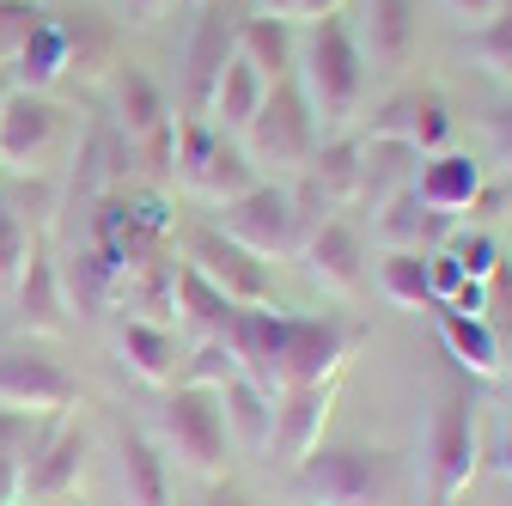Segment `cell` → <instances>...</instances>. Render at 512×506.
<instances>
[{
	"instance_id": "obj_1",
	"label": "cell",
	"mask_w": 512,
	"mask_h": 506,
	"mask_svg": "<svg viewBox=\"0 0 512 506\" xmlns=\"http://www.w3.org/2000/svg\"><path fill=\"white\" fill-rule=\"evenodd\" d=\"M293 80L317 116V135H348V122L360 116V98H366V55H360L354 31L342 25V13L299 31Z\"/></svg>"
},
{
	"instance_id": "obj_2",
	"label": "cell",
	"mask_w": 512,
	"mask_h": 506,
	"mask_svg": "<svg viewBox=\"0 0 512 506\" xmlns=\"http://www.w3.org/2000/svg\"><path fill=\"white\" fill-rule=\"evenodd\" d=\"M299 494L311 506H391L397 458L378 446H317L299 458Z\"/></svg>"
},
{
	"instance_id": "obj_3",
	"label": "cell",
	"mask_w": 512,
	"mask_h": 506,
	"mask_svg": "<svg viewBox=\"0 0 512 506\" xmlns=\"http://www.w3.org/2000/svg\"><path fill=\"white\" fill-rule=\"evenodd\" d=\"M421 470H427V506H458L470 494V482L482 476V421H476L470 391H452L433 409Z\"/></svg>"
},
{
	"instance_id": "obj_4",
	"label": "cell",
	"mask_w": 512,
	"mask_h": 506,
	"mask_svg": "<svg viewBox=\"0 0 512 506\" xmlns=\"http://www.w3.org/2000/svg\"><path fill=\"white\" fill-rule=\"evenodd\" d=\"M159 433L165 446L202 476L226 470V415H220V391L202 385H165L159 397Z\"/></svg>"
},
{
	"instance_id": "obj_5",
	"label": "cell",
	"mask_w": 512,
	"mask_h": 506,
	"mask_svg": "<svg viewBox=\"0 0 512 506\" xmlns=\"http://www.w3.org/2000/svg\"><path fill=\"white\" fill-rule=\"evenodd\" d=\"M220 232L232 244H244L256 263L299 257V244H305V226L293 220L287 189H275V183H256V189H244L238 202H226L220 208Z\"/></svg>"
},
{
	"instance_id": "obj_6",
	"label": "cell",
	"mask_w": 512,
	"mask_h": 506,
	"mask_svg": "<svg viewBox=\"0 0 512 506\" xmlns=\"http://www.w3.org/2000/svg\"><path fill=\"white\" fill-rule=\"evenodd\" d=\"M244 141H250V147H244L250 159H263V165H287V171H299V165L317 153V116H311V104H305L299 80L269 86V98H263V110L250 116Z\"/></svg>"
},
{
	"instance_id": "obj_7",
	"label": "cell",
	"mask_w": 512,
	"mask_h": 506,
	"mask_svg": "<svg viewBox=\"0 0 512 506\" xmlns=\"http://www.w3.org/2000/svg\"><path fill=\"white\" fill-rule=\"evenodd\" d=\"M80 403V378L43 348H0V409L19 415H68Z\"/></svg>"
},
{
	"instance_id": "obj_8",
	"label": "cell",
	"mask_w": 512,
	"mask_h": 506,
	"mask_svg": "<svg viewBox=\"0 0 512 506\" xmlns=\"http://www.w3.org/2000/svg\"><path fill=\"white\" fill-rule=\"evenodd\" d=\"M360 141H403V147H415L421 159H427V153H445V141H452V104H445L433 86L397 92V98H384V104L366 116Z\"/></svg>"
},
{
	"instance_id": "obj_9",
	"label": "cell",
	"mask_w": 512,
	"mask_h": 506,
	"mask_svg": "<svg viewBox=\"0 0 512 506\" xmlns=\"http://www.w3.org/2000/svg\"><path fill=\"white\" fill-rule=\"evenodd\" d=\"M287 318H293V311L244 305V311H238V324H232V336H226L238 372L250 378L256 391H269V397L287 391Z\"/></svg>"
},
{
	"instance_id": "obj_10",
	"label": "cell",
	"mask_w": 512,
	"mask_h": 506,
	"mask_svg": "<svg viewBox=\"0 0 512 506\" xmlns=\"http://www.w3.org/2000/svg\"><path fill=\"white\" fill-rule=\"evenodd\" d=\"M354 342H360V330L342 324L336 311H324V318H287V385H336Z\"/></svg>"
},
{
	"instance_id": "obj_11",
	"label": "cell",
	"mask_w": 512,
	"mask_h": 506,
	"mask_svg": "<svg viewBox=\"0 0 512 506\" xmlns=\"http://www.w3.org/2000/svg\"><path fill=\"white\" fill-rule=\"evenodd\" d=\"M189 269L214 281L232 305H269V263H256L244 244H232L220 226L189 232Z\"/></svg>"
},
{
	"instance_id": "obj_12",
	"label": "cell",
	"mask_w": 512,
	"mask_h": 506,
	"mask_svg": "<svg viewBox=\"0 0 512 506\" xmlns=\"http://www.w3.org/2000/svg\"><path fill=\"white\" fill-rule=\"evenodd\" d=\"M299 263H305V275L324 287V293L354 299V293L366 287V238H360L354 220L336 214V220H324V226H311V232H305Z\"/></svg>"
},
{
	"instance_id": "obj_13",
	"label": "cell",
	"mask_w": 512,
	"mask_h": 506,
	"mask_svg": "<svg viewBox=\"0 0 512 506\" xmlns=\"http://www.w3.org/2000/svg\"><path fill=\"white\" fill-rule=\"evenodd\" d=\"M86 476V433L61 421L55 433L37 439V452L25 458V482H19V506H55L74 500Z\"/></svg>"
},
{
	"instance_id": "obj_14",
	"label": "cell",
	"mask_w": 512,
	"mask_h": 506,
	"mask_svg": "<svg viewBox=\"0 0 512 506\" xmlns=\"http://www.w3.org/2000/svg\"><path fill=\"white\" fill-rule=\"evenodd\" d=\"M61 110L49 104V92H7L0 104V165L7 171H37V159L55 147Z\"/></svg>"
},
{
	"instance_id": "obj_15",
	"label": "cell",
	"mask_w": 512,
	"mask_h": 506,
	"mask_svg": "<svg viewBox=\"0 0 512 506\" xmlns=\"http://www.w3.org/2000/svg\"><path fill=\"white\" fill-rule=\"evenodd\" d=\"M372 232H378L384 250H421V257H427V250H439L445 238L458 232V220L427 208L415 189H403V196H391L384 208H372Z\"/></svg>"
},
{
	"instance_id": "obj_16",
	"label": "cell",
	"mask_w": 512,
	"mask_h": 506,
	"mask_svg": "<svg viewBox=\"0 0 512 506\" xmlns=\"http://www.w3.org/2000/svg\"><path fill=\"white\" fill-rule=\"evenodd\" d=\"M330 409H336V385H287L275 397V446L287 458H311L324 446Z\"/></svg>"
},
{
	"instance_id": "obj_17",
	"label": "cell",
	"mask_w": 512,
	"mask_h": 506,
	"mask_svg": "<svg viewBox=\"0 0 512 506\" xmlns=\"http://www.w3.org/2000/svg\"><path fill=\"white\" fill-rule=\"evenodd\" d=\"M482 165L470 159V153H427L421 165H415V196L427 202V208H439V214H452V220H464L470 214V202L482 196Z\"/></svg>"
},
{
	"instance_id": "obj_18",
	"label": "cell",
	"mask_w": 512,
	"mask_h": 506,
	"mask_svg": "<svg viewBox=\"0 0 512 506\" xmlns=\"http://www.w3.org/2000/svg\"><path fill=\"white\" fill-rule=\"evenodd\" d=\"M232 61V25L214 13V7H202V19H196V31H189V55H183V68H189V116H202L208 122V98H214V80H220V68Z\"/></svg>"
},
{
	"instance_id": "obj_19",
	"label": "cell",
	"mask_w": 512,
	"mask_h": 506,
	"mask_svg": "<svg viewBox=\"0 0 512 506\" xmlns=\"http://www.w3.org/2000/svg\"><path fill=\"white\" fill-rule=\"evenodd\" d=\"M13 299H19V324L37 330V336H61L68 330V293H61V269L43 257V250H31L25 275L13 281Z\"/></svg>"
},
{
	"instance_id": "obj_20",
	"label": "cell",
	"mask_w": 512,
	"mask_h": 506,
	"mask_svg": "<svg viewBox=\"0 0 512 506\" xmlns=\"http://www.w3.org/2000/svg\"><path fill=\"white\" fill-rule=\"evenodd\" d=\"M232 49H238V55H244L250 68L269 80V86H281V80H293L299 31H293V19H269V13H256L250 25H238V31H232Z\"/></svg>"
},
{
	"instance_id": "obj_21",
	"label": "cell",
	"mask_w": 512,
	"mask_h": 506,
	"mask_svg": "<svg viewBox=\"0 0 512 506\" xmlns=\"http://www.w3.org/2000/svg\"><path fill=\"white\" fill-rule=\"evenodd\" d=\"M263 98H269V80L232 49V61H226L220 80H214V98H208V122H214L220 135H244V129H250V116L263 110Z\"/></svg>"
},
{
	"instance_id": "obj_22",
	"label": "cell",
	"mask_w": 512,
	"mask_h": 506,
	"mask_svg": "<svg viewBox=\"0 0 512 506\" xmlns=\"http://www.w3.org/2000/svg\"><path fill=\"white\" fill-rule=\"evenodd\" d=\"M433 324H439V342H445V354H452L464 372H476V378H500V336H494V324L488 318H470V311H452V305H433Z\"/></svg>"
},
{
	"instance_id": "obj_23",
	"label": "cell",
	"mask_w": 512,
	"mask_h": 506,
	"mask_svg": "<svg viewBox=\"0 0 512 506\" xmlns=\"http://www.w3.org/2000/svg\"><path fill=\"white\" fill-rule=\"evenodd\" d=\"M415 37H421L415 0H366V43H372V68H384V74L409 68Z\"/></svg>"
},
{
	"instance_id": "obj_24",
	"label": "cell",
	"mask_w": 512,
	"mask_h": 506,
	"mask_svg": "<svg viewBox=\"0 0 512 506\" xmlns=\"http://www.w3.org/2000/svg\"><path fill=\"white\" fill-rule=\"evenodd\" d=\"M415 165H421V153L403 141H360V196L354 202H366V214L384 208L415 183Z\"/></svg>"
},
{
	"instance_id": "obj_25",
	"label": "cell",
	"mask_w": 512,
	"mask_h": 506,
	"mask_svg": "<svg viewBox=\"0 0 512 506\" xmlns=\"http://www.w3.org/2000/svg\"><path fill=\"white\" fill-rule=\"evenodd\" d=\"M61 74H68V31H61V19H43L7 61V80L19 92H49Z\"/></svg>"
},
{
	"instance_id": "obj_26",
	"label": "cell",
	"mask_w": 512,
	"mask_h": 506,
	"mask_svg": "<svg viewBox=\"0 0 512 506\" xmlns=\"http://www.w3.org/2000/svg\"><path fill=\"white\" fill-rule=\"evenodd\" d=\"M220 415H226V439H238L244 452H263L275 439V397L256 391L244 372L220 385Z\"/></svg>"
},
{
	"instance_id": "obj_27",
	"label": "cell",
	"mask_w": 512,
	"mask_h": 506,
	"mask_svg": "<svg viewBox=\"0 0 512 506\" xmlns=\"http://www.w3.org/2000/svg\"><path fill=\"white\" fill-rule=\"evenodd\" d=\"M256 183H263V177H256V159L220 135V141L208 147V159L196 165V177H189L183 189H189V196H202V202H214V208H226V202H238L244 189H256Z\"/></svg>"
},
{
	"instance_id": "obj_28",
	"label": "cell",
	"mask_w": 512,
	"mask_h": 506,
	"mask_svg": "<svg viewBox=\"0 0 512 506\" xmlns=\"http://www.w3.org/2000/svg\"><path fill=\"white\" fill-rule=\"evenodd\" d=\"M299 171L324 189V202L342 214V208L360 196V135H324V141H317V153H311Z\"/></svg>"
},
{
	"instance_id": "obj_29",
	"label": "cell",
	"mask_w": 512,
	"mask_h": 506,
	"mask_svg": "<svg viewBox=\"0 0 512 506\" xmlns=\"http://www.w3.org/2000/svg\"><path fill=\"white\" fill-rule=\"evenodd\" d=\"M238 311H244V305H232L214 281H202L189 263L177 269V318H183L189 330H202V342H226L232 324H238Z\"/></svg>"
},
{
	"instance_id": "obj_30",
	"label": "cell",
	"mask_w": 512,
	"mask_h": 506,
	"mask_svg": "<svg viewBox=\"0 0 512 506\" xmlns=\"http://www.w3.org/2000/svg\"><path fill=\"white\" fill-rule=\"evenodd\" d=\"M116 458H122V488H128V506H171V470L159 458V446L147 433H128L116 439Z\"/></svg>"
},
{
	"instance_id": "obj_31",
	"label": "cell",
	"mask_w": 512,
	"mask_h": 506,
	"mask_svg": "<svg viewBox=\"0 0 512 506\" xmlns=\"http://www.w3.org/2000/svg\"><path fill=\"white\" fill-rule=\"evenodd\" d=\"M116 122H122L128 147H141L147 135H159L165 122H171V104L153 86V74H141V68H122L116 74Z\"/></svg>"
},
{
	"instance_id": "obj_32",
	"label": "cell",
	"mask_w": 512,
	"mask_h": 506,
	"mask_svg": "<svg viewBox=\"0 0 512 506\" xmlns=\"http://www.w3.org/2000/svg\"><path fill=\"white\" fill-rule=\"evenodd\" d=\"M116 348H122V366L135 372V378H147V385H159V391L177 378V336L159 330V324L128 318V324L116 330Z\"/></svg>"
},
{
	"instance_id": "obj_33",
	"label": "cell",
	"mask_w": 512,
	"mask_h": 506,
	"mask_svg": "<svg viewBox=\"0 0 512 506\" xmlns=\"http://www.w3.org/2000/svg\"><path fill=\"white\" fill-rule=\"evenodd\" d=\"M116 287H122V269L104 257V250H80V257L68 263V275H61L68 311H80V318H104V311L116 305Z\"/></svg>"
},
{
	"instance_id": "obj_34",
	"label": "cell",
	"mask_w": 512,
	"mask_h": 506,
	"mask_svg": "<svg viewBox=\"0 0 512 506\" xmlns=\"http://www.w3.org/2000/svg\"><path fill=\"white\" fill-rule=\"evenodd\" d=\"M378 293L403 305V311H421L433 305V287H427V257L421 250H384L378 257Z\"/></svg>"
},
{
	"instance_id": "obj_35",
	"label": "cell",
	"mask_w": 512,
	"mask_h": 506,
	"mask_svg": "<svg viewBox=\"0 0 512 506\" xmlns=\"http://www.w3.org/2000/svg\"><path fill=\"white\" fill-rule=\"evenodd\" d=\"M464 49H470V61H476L482 74H494V80L512 86V0H500L482 25L464 31Z\"/></svg>"
},
{
	"instance_id": "obj_36",
	"label": "cell",
	"mask_w": 512,
	"mask_h": 506,
	"mask_svg": "<svg viewBox=\"0 0 512 506\" xmlns=\"http://www.w3.org/2000/svg\"><path fill=\"white\" fill-rule=\"evenodd\" d=\"M31 226H25V214L0 196V287H13L19 275H25V263H31Z\"/></svg>"
},
{
	"instance_id": "obj_37",
	"label": "cell",
	"mask_w": 512,
	"mask_h": 506,
	"mask_svg": "<svg viewBox=\"0 0 512 506\" xmlns=\"http://www.w3.org/2000/svg\"><path fill=\"white\" fill-rule=\"evenodd\" d=\"M445 250L458 257V269L470 275V281H494V269H500V244L476 226V232H452L445 238Z\"/></svg>"
},
{
	"instance_id": "obj_38",
	"label": "cell",
	"mask_w": 512,
	"mask_h": 506,
	"mask_svg": "<svg viewBox=\"0 0 512 506\" xmlns=\"http://www.w3.org/2000/svg\"><path fill=\"white\" fill-rule=\"evenodd\" d=\"M226 378H238V360H232L226 342H202L196 354H189V366H183V385H202V391H220Z\"/></svg>"
},
{
	"instance_id": "obj_39",
	"label": "cell",
	"mask_w": 512,
	"mask_h": 506,
	"mask_svg": "<svg viewBox=\"0 0 512 506\" xmlns=\"http://www.w3.org/2000/svg\"><path fill=\"white\" fill-rule=\"evenodd\" d=\"M43 19H49V13L37 7V0H0V55L13 61V49H19Z\"/></svg>"
},
{
	"instance_id": "obj_40",
	"label": "cell",
	"mask_w": 512,
	"mask_h": 506,
	"mask_svg": "<svg viewBox=\"0 0 512 506\" xmlns=\"http://www.w3.org/2000/svg\"><path fill=\"white\" fill-rule=\"evenodd\" d=\"M482 135H488V147H494V159L512 171V98H500V104H488V116H482Z\"/></svg>"
},
{
	"instance_id": "obj_41",
	"label": "cell",
	"mask_w": 512,
	"mask_h": 506,
	"mask_svg": "<svg viewBox=\"0 0 512 506\" xmlns=\"http://www.w3.org/2000/svg\"><path fill=\"white\" fill-rule=\"evenodd\" d=\"M482 470H494V476H506V482H512V409L500 415V433L482 446Z\"/></svg>"
},
{
	"instance_id": "obj_42",
	"label": "cell",
	"mask_w": 512,
	"mask_h": 506,
	"mask_svg": "<svg viewBox=\"0 0 512 506\" xmlns=\"http://www.w3.org/2000/svg\"><path fill=\"white\" fill-rule=\"evenodd\" d=\"M439 7L452 13V19H464V25H482V19L500 7V0H439Z\"/></svg>"
},
{
	"instance_id": "obj_43",
	"label": "cell",
	"mask_w": 512,
	"mask_h": 506,
	"mask_svg": "<svg viewBox=\"0 0 512 506\" xmlns=\"http://www.w3.org/2000/svg\"><path fill=\"white\" fill-rule=\"evenodd\" d=\"M202 506H250V494H244L238 482H214V488L202 494Z\"/></svg>"
},
{
	"instance_id": "obj_44",
	"label": "cell",
	"mask_w": 512,
	"mask_h": 506,
	"mask_svg": "<svg viewBox=\"0 0 512 506\" xmlns=\"http://www.w3.org/2000/svg\"><path fill=\"white\" fill-rule=\"evenodd\" d=\"M336 13H342V0H299L293 19H299V25H317V19H336Z\"/></svg>"
},
{
	"instance_id": "obj_45",
	"label": "cell",
	"mask_w": 512,
	"mask_h": 506,
	"mask_svg": "<svg viewBox=\"0 0 512 506\" xmlns=\"http://www.w3.org/2000/svg\"><path fill=\"white\" fill-rule=\"evenodd\" d=\"M165 7H177V0H128V13H141V19H159Z\"/></svg>"
},
{
	"instance_id": "obj_46",
	"label": "cell",
	"mask_w": 512,
	"mask_h": 506,
	"mask_svg": "<svg viewBox=\"0 0 512 506\" xmlns=\"http://www.w3.org/2000/svg\"><path fill=\"white\" fill-rule=\"evenodd\" d=\"M256 7H263L269 19H293V13H299V0H256Z\"/></svg>"
},
{
	"instance_id": "obj_47",
	"label": "cell",
	"mask_w": 512,
	"mask_h": 506,
	"mask_svg": "<svg viewBox=\"0 0 512 506\" xmlns=\"http://www.w3.org/2000/svg\"><path fill=\"white\" fill-rule=\"evenodd\" d=\"M7 92H13V80H7V68H0V104H7Z\"/></svg>"
},
{
	"instance_id": "obj_48",
	"label": "cell",
	"mask_w": 512,
	"mask_h": 506,
	"mask_svg": "<svg viewBox=\"0 0 512 506\" xmlns=\"http://www.w3.org/2000/svg\"><path fill=\"white\" fill-rule=\"evenodd\" d=\"M55 506H80V500H55Z\"/></svg>"
},
{
	"instance_id": "obj_49",
	"label": "cell",
	"mask_w": 512,
	"mask_h": 506,
	"mask_svg": "<svg viewBox=\"0 0 512 506\" xmlns=\"http://www.w3.org/2000/svg\"><path fill=\"white\" fill-rule=\"evenodd\" d=\"M196 7H214V0H196Z\"/></svg>"
},
{
	"instance_id": "obj_50",
	"label": "cell",
	"mask_w": 512,
	"mask_h": 506,
	"mask_svg": "<svg viewBox=\"0 0 512 506\" xmlns=\"http://www.w3.org/2000/svg\"><path fill=\"white\" fill-rule=\"evenodd\" d=\"M0 68H7V55H0Z\"/></svg>"
},
{
	"instance_id": "obj_51",
	"label": "cell",
	"mask_w": 512,
	"mask_h": 506,
	"mask_svg": "<svg viewBox=\"0 0 512 506\" xmlns=\"http://www.w3.org/2000/svg\"><path fill=\"white\" fill-rule=\"evenodd\" d=\"M305 506H311V500H305Z\"/></svg>"
}]
</instances>
